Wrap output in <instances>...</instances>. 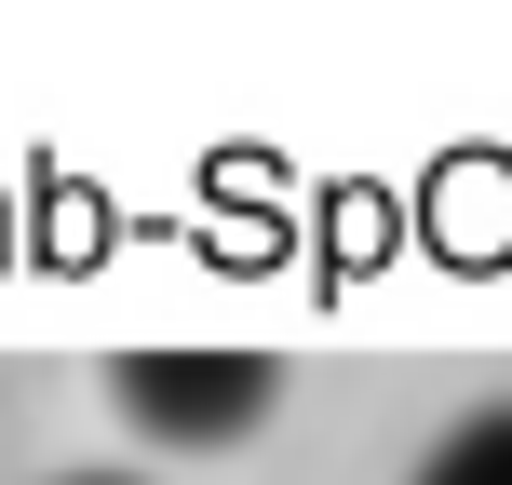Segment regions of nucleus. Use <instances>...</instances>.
<instances>
[{"label": "nucleus", "instance_id": "obj_1", "mask_svg": "<svg viewBox=\"0 0 512 485\" xmlns=\"http://www.w3.org/2000/svg\"><path fill=\"white\" fill-rule=\"evenodd\" d=\"M270 405H283L270 351H108V418L135 445H162V459H216Z\"/></svg>", "mask_w": 512, "mask_h": 485}, {"label": "nucleus", "instance_id": "obj_2", "mask_svg": "<svg viewBox=\"0 0 512 485\" xmlns=\"http://www.w3.org/2000/svg\"><path fill=\"white\" fill-rule=\"evenodd\" d=\"M405 485H512V405H472L432 432V459H418Z\"/></svg>", "mask_w": 512, "mask_h": 485}, {"label": "nucleus", "instance_id": "obj_3", "mask_svg": "<svg viewBox=\"0 0 512 485\" xmlns=\"http://www.w3.org/2000/svg\"><path fill=\"white\" fill-rule=\"evenodd\" d=\"M54 485H149V472H54Z\"/></svg>", "mask_w": 512, "mask_h": 485}]
</instances>
